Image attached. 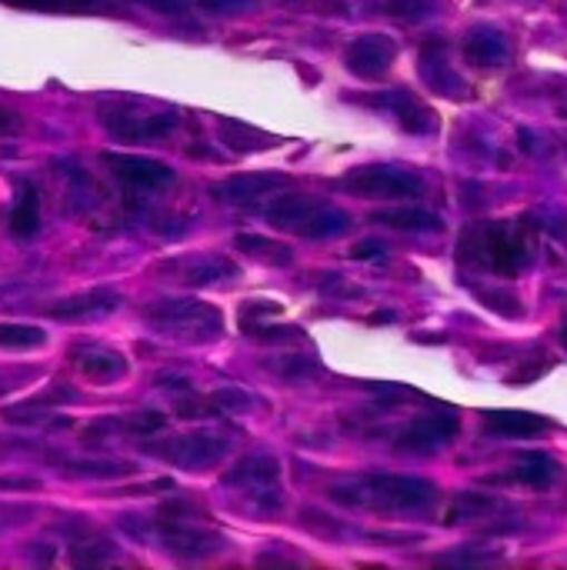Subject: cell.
Masks as SVG:
<instances>
[{"label": "cell", "instance_id": "cell-34", "mask_svg": "<svg viewBox=\"0 0 567 570\" xmlns=\"http://www.w3.org/2000/svg\"><path fill=\"white\" fill-rule=\"evenodd\" d=\"M201 10H207V13H241V10H247L254 0H194Z\"/></svg>", "mask_w": 567, "mask_h": 570}, {"label": "cell", "instance_id": "cell-39", "mask_svg": "<svg viewBox=\"0 0 567 570\" xmlns=\"http://www.w3.org/2000/svg\"><path fill=\"white\" fill-rule=\"evenodd\" d=\"M0 488H37L33 481H0Z\"/></svg>", "mask_w": 567, "mask_h": 570}, {"label": "cell", "instance_id": "cell-10", "mask_svg": "<svg viewBox=\"0 0 567 570\" xmlns=\"http://www.w3.org/2000/svg\"><path fill=\"white\" fill-rule=\"evenodd\" d=\"M104 164L127 187L130 197L160 194L164 187L174 184V170L167 164L154 160V157H140V154H104Z\"/></svg>", "mask_w": 567, "mask_h": 570}, {"label": "cell", "instance_id": "cell-18", "mask_svg": "<svg viewBox=\"0 0 567 570\" xmlns=\"http://www.w3.org/2000/svg\"><path fill=\"white\" fill-rule=\"evenodd\" d=\"M421 73H424V80H428L438 94L461 97V90H465V80H461V77L451 70V63H448L444 43H424V50H421Z\"/></svg>", "mask_w": 567, "mask_h": 570}, {"label": "cell", "instance_id": "cell-19", "mask_svg": "<svg viewBox=\"0 0 567 570\" xmlns=\"http://www.w3.org/2000/svg\"><path fill=\"white\" fill-rule=\"evenodd\" d=\"M74 357H77V367L84 371V377L97 381V384H114L127 374V361L107 347H80Z\"/></svg>", "mask_w": 567, "mask_h": 570}, {"label": "cell", "instance_id": "cell-27", "mask_svg": "<svg viewBox=\"0 0 567 570\" xmlns=\"http://www.w3.org/2000/svg\"><path fill=\"white\" fill-rule=\"evenodd\" d=\"M47 344V334L30 324H0V347L7 351H30Z\"/></svg>", "mask_w": 567, "mask_h": 570}, {"label": "cell", "instance_id": "cell-35", "mask_svg": "<svg viewBox=\"0 0 567 570\" xmlns=\"http://www.w3.org/2000/svg\"><path fill=\"white\" fill-rule=\"evenodd\" d=\"M381 254H384V244H378V240H361V244L351 247V257L354 261H374Z\"/></svg>", "mask_w": 567, "mask_h": 570}, {"label": "cell", "instance_id": "cell-12", "mask_svg": "<svg viewBox=\"0 0 567 570\" xmlns=\"http://www.w3.org/2000/svg\"><path fill=\"white\" fill-rule=\"evenodd\" d=\"M394 57H398V47L381 33L358 37L348 47V67H351V73H358L364 80H381L391 70Z\"/></svg>", "mask_w": 567, "mask_h": 570}, {"label": "cell", "instance_id": "cell-26", "mask_svg": "<svg viewBox=\"0 0 567 570\" xmlns=\"http://www.w3.org/2000/svg\"><path fill=\"white\" fill-rule=\"evenodd\" d=\"M237 247H241V250H247V254H254V257H257V261H264V264H274V267L291 264V250H287L284 244H277V240H267V237L241 234V237H237Z\"/></svg>", "mask_w": 567, "mask_h": 570}, {"label": "cell", "instance_id": "cell-8", "mask_svg": "<svg viewBox=\"0 0 567 570\" xmlns=\"http://www.w3.org/2000/svg\"><path fill=\"white\" fill-rule=\"evenodd\" d=\"M338 190L351 194V197H371V200H398V197H418L421 194V180L411 170L401 167H358L348 177L338 180Z\"/></svg>", "mask_w": 567, "mask_h": 570}, {"label": "cell", "instance_id": "cell-36", "mask_svg": "<svg viewBox=\"0 0 567 570\" xmlns=\"http://www.w3.org/2000/svg\"><path fill=\"white\" fill-rule=\"evenodd\" d=\"M137 3L154 7V10H160V13H177V10H184L187 0H137Z\"/></svg>", "mask_w": 567, "mask_h": 570}, {"label": "cell", "instance_id": "cell-38", "mask_svg": "<svg viewBox=\"0 0 567 570\" xmlns=\"http://www.w3.org/2000/svg\"><path fill=\"white\" fill-rule=\"evenodd\" d=\"M17 127H20V117H17L13 110L0 107V134H10V130H17Z\"/></svg>", "mask_w": 567, "mask_h": 570}, {"label": "cell", "instance_id": "cell-20", "mask_svg": "<svg viewBox=\"0 0 567 570\" xmlns=\"http://www.w3.org/2000/svg\"><path fill=\"white\" fill-rule=\"evenodd\" d=\"M558 474H561L558 461H555L551 454L535 451V454L521 458V464H518V471H515L511 478H488V484L518 481V484H525V488H531V491H545L548 484H555V478H558Z\"/></svg>", "mask_w": 567, "mask_h": 570}, {"label": "cell", "instance_id": "cell-5", "mask_svg": "<svg viewBox=\"0 0 567 570\" xmlns=\"http://www.w3.org/2000/svg\"><path fill=\"white\" fill-rule=\"evenodd\" d=\"M144 317L157 334L190 341V344L214 341L224 327L221 311L204 301H154L144 311Z\"/></svg>", "mask_w": 567, "mask_h": 570}, {"label": "cell", "instance_id": "cell-29", "mask_svg": "<svg viewBox=\"0 0 567 570\" xmlns=\"http://www.w3.org/2000/svg\"><path fill=\"white\" fill-rule=\"evenodd\" d=\"M491 511H498V504H495L491 498L465 494V498H458V501L451 504V511H448V524H458V521H465V518H481V514H491Z\"/></svg>", "mask_w": 567, "mask_h": 570}, {"label": "cell", "instance_id": "cell-40", "mask_svg": "<svg viewBox=\"0 0 567 570\" xmlns=\"http://www.w3.org/2000/svg\"><path fill=\"white\" fill-rule=\"evenodd\" d=\"M561 344H565V351H567V321H565V327H561Z\"/></svg>", "mask_w": 567, "mask_h": 570}, {"label": "cell", "instance_id": "cell-28", "mask_svg": "<svg viewBox=\"0 0 567 570\" xmlns=\"http://www.w3.org/2000/svg\"><path fill=\"white\" fill-rule=\"evenodd\" d=\"M3 3L27 7V10H57V13H90L110 7V0H3Z\"/></svg>", "mask_w": 567, "mask_h": 570}, {"label": "cell", "instance_id": "cell-7", "mask_svg": "<svg viewBox=\"0 0 567 570\" xmlns=\"http://www.w3.org/2000/svg\"><path fill=\"white\" fill-rule=\"evenodd\" d=\"M224 488L231 491H241L251 508L261 514V518H274L281 514L284 508V498H281V468L274 458H244L241 464H234L224 478H221Z\"/></svg>", "mask_w": 567, "mask_h": 570}, {"label": "cell", "instance_id": "cell-3", "mask_svg": "<svg viewBox=\"0 0 567 570\" xmlns=\"http://www.w3.org/2000/svg\"><path fill=\"white\" fill-rule=\"evenodd\" d=\"M100 127L124 144H150V140H164L180 127V114L177 110H157L137 100H114L104 104L97 110Z\"/></svg>", "mask_w": 567, "mask_h": 570}, {"label": "cell", "instance_id": "cell-23", "mask_svg": "<svg viewBox=\"0 0 567 570\" xmlns=\"http://www.w3.org/2000/svg\"><path fill=\"white\" fill-rule=\"evenodd\" d=\"M384 104L398 114V120H401L404 130H411V134H431V130H434V114H431L414 94H408V90H391V94L384 97Z\"/></svg>", "mask_w": 567, "mask_h": 570}, {"label": "cell", "instance_id": "cell-9", "mask_svg": "<svg viewBox=\"0 0 567 570\" xmlns=\"http://www.w3.org/2000/svg\"><path fill=\"white\" fill-rule=\"evenodd\" d=\"M150 454L167 458L170 464L184 468V471H204L214 468L217 461H224V454L231 451V441L221 434H184V438H170L164 444H147Z\"/></svg>", "mask_w": 567, "mask_h": 570}, {"label": "cell", "instance_id": "cell-22", "mask_svg": "<svg viewBox=\"0 0 567 570\" xmlns=\"http://www.w3.org/2000/svg\"><path fill=\"white\" fill-rule=\"evenodd\" d=\"M10 230L17 237H33L40 230V194L30 180L17 184L13 194V210H10Z\"/></svg>", "mask_w": 567, "mask_h": 570}, {"label": "cell", "instance_id": "cell-37", "mask_svg": "<svg viewBox=\"0 0 567 570\" xmlns=\"http://www.w3.org/2000/svg\"><path fill=\"white\" fill-rule=\"evenodd\" d=\"M545 374V364H538V367H528V371H518V374H511V384H531V381H538Z\"/></svg>", "mask_w": 567, "mask_h": 570}, {"label": "cell", "instance_id": "cell-11", "mask_svg": "<svg viewBox=\"0 0 567 570\" xmlns=\"http://www.w3.org/2000/svg\"><path fill=\"white\" fill-rule=\"evenodd\" d=\"M461 424L451 411H434V414H424L418 421H411L401 438H398V451H408V454H434L441 448H448L454 438H458Z\"/></svg>", "mask_w": 567, "mask_h": 570}, {"label": "cell", "instance_id": "cell-14", "mask_svg": "<svg viewBox=\"0 0 567 570\" xmlns=\"http://www.w3.org/2000/svg\"><path fill=\"white\" fill-rule=\"evenodd\" d=\"M164 424H167V417L157 414V411H137V414H127V417H104V421H94L84 431V441L97 444V441H110V438H124V434L150 438V434L164 431Z\"/></svg>", "mask_w": 567, "mask_h": 570}, {"label": "cell", "instance_id": "cell-30", "mask_svg": "<svg viewBox=\"0 0 567 570\" xmlns=\"http://www.w3.org/2000/svg\"><path fill=\"white\" fill-rule=\"evenodd\" d=\"M244 334H251V337H257V341H264V344H301V341H304L301 327H291V324H274V327L254 324V327L244 331Z\"/></svg>", "mask_w": 567, "mask_h": 570}, {"label": "cell", "instance_id": "cell-6", "mask_svg": "<svg viewBox=\"0 0 567 570\" xmlns=\"http://www.w3.org/2000/svg\"><path fill=\"white\" fill-rule=\"evenodd\" d=\"M197 518H204L201 511H194L190 504H167L160 508L154 528L160 544L177 554V558H211L224 548V538L214 531H204L197 524Z\"/></svg>", "mask_w": 567, "mask_h": 570}, {"label": "cell", "instance_id": "cell-31", "mask_svg": "<svg viewBox=\"0 0 567 570\" xmlns=\"http://www.w3.org/2000/svg\"><path fill=\"white\" fill-rule=\"evenodd\" d=\"M267 371H274V374L284 377V381H307V377L317 371V364H314L311 357H287V361H281V364H267Z\"/></svg>", "mask_w": 567, "mask_h": 570}, {"label": "cell", "instance_id": "cell-13", "mask_svg": "<svg viewBox=\"0 0 567 570\" xmlns=\"http://www.w3.org/2000/svg\"><path fill=\"white\" fill-rule=\"evenodd\" d=\"M287 184L291 180L284 174H237V177H227V180L214 184L211 194L217 200H224V204L241 207V204H254L261 197H271V194L284 190Z\"/></svg>", "mask_w": 567, "mask_h": 570}, {"label": "cell", "instance_id": "cell-32", "mask_svg": "<svg viewBox=\"0 0 567 570\" xmlns=\"http://www.w3.org/2000/svg\"><path fill=\"white\" fill-rule=\"evenodd\" d=\"M67 474H74V478H120V474H134V464H70Z\"/></svg>", "mask_w": 567, "mask_h": 570}, {"label": "cell", "instance_id": "cell-2", "mask_svg": "<svg viewBox=\"0 0 567 570\" xmlns=\"http://www.w3.org/2000/svg\"><path fill=\"white\" fill-rule=\"evenodd\" d=\"M331 501L344 508H364L378 514H424L438 501V488L404 474H371L331 491Z\"/></svg>", "mask_w": 567, "mask_h": 570}, {"label": "cell", "instance_id": "cell-16", "mask_svg": "<svg viewBox=\"0 0 567 570\" xmlns=\"http://www.w3.org/2000/svg\"><path fill=\"white\" fill-rule=\"evenodd\" d=\"M548 431V421L528 411H485V434L488 438H505V441H518V438H538Z\"/></svg>", "mask_w": 567, "mask_h": 570}, {"label": "cell", "instance_id": "cell-15", "mask_svg": "<svg viewBox=\"0 0 567 570\" xmlns=\"http://www.w3.org/2000/svg\"><path fill=\"white\" fill-rule=\"evenodd\" d=\"M160 271H170L174 281L190 284V287H204V284H217V281H234L237 267L227 257H187V261H174L164 264Z\"/></svg>", "mask_w": 567, "mask_h": 570}, {"label": "cell", "instance_id": "cell-21", "mask_svg": "<svg viewBox=\"0 0 567 570\" xmlns=\"http://www.w3.org/2000/svg\"><path fill=\"white\" fill-rule=\"evenodd\" d=\"M117 301H120V297L110 294V291H90V294H80V297L50 304L47 314H50V317H60V321H80V317H97V314L114 311Z\"/></svg>", "mask_w": 567, "mask_h": 570}, {"label": "cell", "instance_id": "cell-33", "mask_svg": "<svg viewBox=\"0 0 567 570\" xmlns=\"http://www.w3.org/2000/svg\"><path fill=\"white\" fill-rule=\"evenodd\" d=\"M431 10H434V0H391L388 3V13L401 20H418V17H428Z\"/></svg>", "mask_w": 567, "mask_h": 570}, {"label": "cell", "instance_id": "cell-24", "mask_svg": "<svg viewBox=\"0 0 567 570\" xmlns=\"http://www.w3.org/2000/svg\"><path fill=\"white\" fill-rule=\"evenodd\" d=\"M221 130V140L231 147V150H241V154H251V150H264V147H274V137L271 134H261L241 120H221L217 124Z\"/></svg>", "mask_w": 567, "mask_h": 570}, {"label": "cell", "instance_id": "cell-1", "mask_svg": "<svg viewBox=\"0 0 567 570\" xmlns=\"http://www.w3.org/2000/svg\"><path fill=\"white\" fill-rule=\"evenodd\" d=\"M538 250V227L535 220H488L475 224L461 237V257L498 274L515 277L531 267Z\"/></svg>", "mask_w": 567, "mask_h": 570}, {"label": "cell", "instance_id": "cell-17", "mask_svg": "<svg viewBox=\"0 0 567 570\" xmlns=\"http://www.w3.org/2000/svg\"><path fill=\"white\" fill-rule=\"evenodd\" d=\"M465 57L468 63L481 67V70H491V67H505L508 57H511V47H508V37L495 27H478L468 33V43H465Z\"/></svg>", "mask_w": 567, "mask_h": 570}, {"label": "cell", "instance_id": "cell-25", "mask_svg": "<svg viewBox=\"0 0 567 570\" xmlns=\"http://www.w3.org/2000/svg\"><path fill=\"white\" fill-rule=\"evenodd\" d=\"M374 224H384V227H394V230H424V234H434L441 227V220L428 210H418V207H401V210H384V214H374L371 217Z\"/></svg>", "mask_w": 567, "mask_h": 570}, {"label": "cell", "instance_id": "cell-4", "mask_svg": "<svg viewBox=\"0 0 567 570\" xmlns=\"http://www.w3.org/2000/svg\"><path fill=\"white\" fill-rule=\"evenodd\" d=\"M267 220L277 230L297 234V237H334L344 234L351 227V217L338 207H331L328 200L317 197H304V194H291V197H277L267 207Z\"/></svg>", "mask_w": 567, "mask_h": 570}]
</instances>
